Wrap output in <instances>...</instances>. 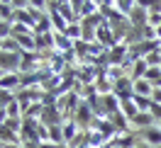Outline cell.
I'll return each mask as SVG.
<instances>
[{"instance_id":"cell-1","label":"cell","mask_w":161,"mask_h":148,"mask_svg":"<svg viewBox=\"0 0 161 148\" xmlns=\"http://www.w3.org/2000/svg\"><path fill=\"white\" fill-rule=\"evenodd\" d=\"M20 68H22V54L0 51V70L3 73H20Z\"/></svg>"},{"instance_id":"cell-2","label":"cell","mask_w":161,"mask_h":148,"mask_svg":"<svg viewBox=\"0 0 161 148\" xmlns=\"http://www.w3.org/2000/svg\"><path fill=\"white\" fill-rule=\"evenodd\" d=\"M76 121H78V126L80 129H86V131H88V129H91V124H93V119H95V112H93L91 109V105H88V102H80V107H78V112H76Z\"/></svg>"},{"instance_id":"cell-3","label":"cell","mask_w":161,"mask_h":148,"mask_svg":"<svg viewBox=\"0 0 161 148\" xmlns=\"http://www.w3.org/2000/svg\"><path fill=\"white\" fill-rule=\"evenodd\" d=\"M130 124H132V131H144V129L156 126V119L151 117V112H139V114L132 119Z\"/></svg>"},{"instance_id":"cell-4","label":"cell","mask_w":161,"mask_h":148,"mask_svg":"<svg viewBox=\"0 0 161 148\" xmlns=\"http://www.w3.org/2000/svg\"><path fill=\"white\" fill-rule=\"evenodd\" d=\"M137 134H139V141H144L147 146H151V148H159L161 146V129L159 126L144 129V131H137Z\"/></svg>"},{"instance_id":"cell-5","label":"cell","mask_w":161,"mask_h":148,"mask_svg":"<svg viewBox=\"0 0 161 148\" xmlns=\"http://www.w3.org/2000/svg\"><path fill=\"white\" fill-rule=\"evenodd\" d=\"M22 88V75L20 73H5L0 78V90H8V92H17Z\"/></svg>"},{"instance_id":"cell-6","label":"cell","mask_w":161,"mask_h":148,"mask_svg":"<svg viewBox=\"0 0 161 148\" xmlns=\"http://www.w3.org/2000/svg\"><path fill=\"white\" fill-rule=\"evenodd\" d=\"M61 131H64V143L69 146V143H71V141H73L76 136H78L83 129L78 126V121H76V119H66V121L61 124Z\"/></svg>"},{"instance_id":"cell-7","label":"cell","mask_w":161,"mask_h":148,"mask_svg":"<svg viewBox=\"0 0 161 148\" xmlns=\"http://www.w3.org/2000/svg\"><path fill=\"white\" fill-rule=\"evenodd\" d=\"M110 121H112V126L117 129V136H122V134H130V131H132V124H130V119L125 117L122 112L112 114V117H110Z\"/></svg>"},{"instance_id":"cell-8","label":"cell","mask_w":161,"mask_h":148,"mask_svg":"<svg viewBox=\"0 0 161 148\" xmlns=\"http://www.w3.org/2000/svg\"><path fill=\"white\" fill-rule=\"evenodd\" d=\"M147 70H149V66H147V61L142 59V61H137V63H132V68H130V73H127V75L137 83V80L147 78Z\"/></svg>"},{"instance_id":"cell-9","label":"cell","mask_w":161,"mask_h":148,"mask_svg":"<svg viewBox=\"0 0 161 148\" xmlns=\"http://www.w3.org/2000/svg\"><path fill=\"white\" fill-rule=\"evenodd\" d=\"M54 44H56V51H59V54L73 51V41H71L66 34H56V32H54Z\"/></svg>"},{"instance_id":"cell-10","label":"cell","mask_w":161,"mask_h":148,"mask_svg":"<svg viewBox=\"0 0 161 148\" xmlns=\"http://www.w3.org/2000/svg\"><path fill=\"white\" fill-rule=\"evenodd\" d=\"M154 85H151L149 80H137V83H134V95H142V97H151V95H154Z\"/></svg>"},{"instance_id":"cell-11","label":"cell","mask_w":161,"mask_h":148,"mask_svg":"<svg viewBox=\"0 0 161 148\" xmlns=\"http://www.w3.org/2000/svg\"><path fill=\"white\" fill-rule=\"evenodd\" d=\"M132 102L137 105V109H139V112H149L151 105H154V100H151V97H142V95H134V97H132Z\"/></svg>"},{"instance_id":"cell-12","label":"cell","mask_w":161,"mask_h":148,"mask_svg":"<svg viewBox=\"0 0 161 148\" xmlns=\"http://www.w3.org/2000/svg\"><path fill=\"white\" fill-rule=\"evenodd\" d=\"M47 129H49V141L51 143L66 146V143H64V131H61V126H47Z\"/></svg>"},{"instance_id":"cell-13","label":"cell","mask_w":161,"mask_h":148,"mask_svg":"<svg viewBox=\"0 0 161 148\" xmlns=\"http://www.w3.org/2000/svg\"><path fill=\"white\" fill-rule=\"evenodd\" d=\"M122 114H125V117L132 121V119L139 114V109H137V105H134L132 100H125V102H122Z\"/></svg>"},{"instance_id":"cell-14","label":"cell","mask_w":161,"mask_h":148,"mask_svg":"<svg viewBox=\"0 0 161 148\" xmlns=\"http://www.w3.org/2000/svg\"><path fill=\"white\" fill-rule=\"evenodd\" d=\"M5 112H8V117H10V119H20V117H25V112H22V107H20V102H17V100H12L10 105L5 107Z\"/></svg>"},{"instance_id":"cell-15","label":"cell","mask_w":161,"mask_h":148,"mask_svg":"<svg viewBox=\"0 0 161 148\" xmlns=\"http://www.w3.org/2000/svg\"><path fill=\"white\" fill-rule=\"evenodd\" d=\"M22 119H25V117H20V119H10V117H8L5 129H8V131H12V134H22Z\"/></svg>"},{"instance_id":"cell-16","label":"cell","mask_w":161,"mask_h":148,"mask_svg":"<svg viewBox=\"0 0 161 148\" xmlns=\"http://www.w3.org/2000/svg\"><path fill=\"white\" fill-rule=\"evenodd\" d=\"M144 61H147V66H149V68H161V49L159 51H151Z\"/></svg>"},{"instance_id":"cell-17","label":"cell","mask_w":161,"mask_h":148,"mask_svg":"<svg viewBox=\"0 0 161 148\" xmlns=\"http://www.w3.org/2000/svg\"><path fill=\"white\" fill-rule=\"evenodd\" d=\"M12 37V22H3L0 20V41L10 39Z\"/></svg>"},{"instance_id":"cell-18","label":"cell","mask_w":161,"mask_h":148,"mask_svg":"<svg viewBox=\"0 0 161 148\" xmlns=\"http://www.w3.org/2000/svg\"><path fill=\"white\" fill-rule=\"evenodd\" d=\"M22 34H34V29H30V27H25V24H12V37H22Z\"/></svg>"},{"instance_id":"cell-19","label":"cell","mask_w":161,"mask_h":148,"mask_svg":"<svg viewBox=\"0 0 161 148\" xmlns=\"http://www.w3.org/2000/svg\"><path fill=\"white\" fill-rule=\"evenodd\" d=\"M149 112H151V117L156 119V124H159V121H161V105H156V102H154Z\"/></svg>"},{"instance_id":"cell-20","label":"cell","mask_w":161,"mask_h":148,"mask_svg":"<svg viewBox=\"0 0 161 148\" xmlns=\"http://www.w3.org/2000/svg\"><path fill=\"white\" fill-rule=\"evenodd\" d=\"M151 100H154L156 105H161V88H156V90H154V95H151Z\"/></svg>"},{"instance_id":"cell-21","label":"cell","mask_w":161,"mask_h":148,"mask_svg":"<svg viewBox=\"0 0 161 148\" xmlns=\"http://www.w3.org/2000/svg\"><path fill=\"white\" fill-rule=\"evenodd\" d=\"M137 148H151V146H147V143L142 141V143H137Z\"/></svg>"},{"instance_id":"cell-22","label":"cell","mask_w":161,"mask_h":148,"mask_svg":"<svg viewBox=\"0 0 161 148\" xmlns=\"http://www.w3.org/2000/svg\"><path fill=\"white\" fill-rule=\"evenodd\" d=\"M0 148H5V143H3V141H0Z\"/></svg>"},{"instance_id":"cell-23","label":"cell","mask_w":161,"mask_h":148,"mask_svg":"<svg viewBox=\"0 0 161 148\" xmlns=\"http://www.w3.org/2000/svg\"><path fill=\"white\" fill-rule=\"evenodd\" d=\"M3 75H5V73H3V70H0V78H3Z\"/></svg>"},{"instance_id":"cell-24","label":"cell","mask_w":161,"mask_h":148,"mask_svg":"<svg viewBox=\"0 0 161 148\" xmlns=\"http://www.w3.org/2000/svg\"><path fill=\"white\" fill-rule=\"evenodd\" d=\"M156 126H159V129H161V121H159V124H156Z\"/></svg>"}]
</instances>
